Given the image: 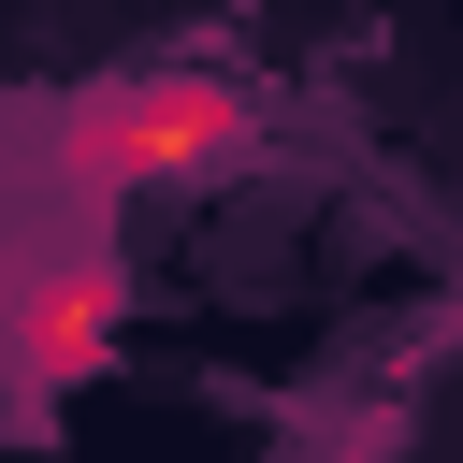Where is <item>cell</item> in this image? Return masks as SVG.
Here are the masks:
<instances>
[{"label":"cell","instance_id":"1","mask_svg":"<svg viewBox=\"0 0 463 463\" xmlns=\"http://www.w3.org/2000/svg\"><path fill=\"white\" fill-rule=\"evenodd\" d=\"M246 145H260V116H246L232 72H130V87H101L72 116V174L87 188H203Z\"/></svg>","mask_w":463,"mask_h":463},{"label":"cell","instance_id":"2","mask_svg":"<svg viewBox=\"0 0 463 463\" xmlns=\"http://www.w3.org/2000/svg\"><path fill=\"white\" fill-rule=\"evenodd\" d=\"M14 347H29V376H72V362H101V347H116V275L87 260V275H58V289H29V318H14Z\"/></svg>","mask_w":463,"mask_h":463}]
</instances>
